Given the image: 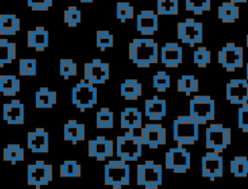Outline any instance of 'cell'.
Wrapping results in <instances>:
<instances>
[{"instance_id": "1", "label": "cell", "mask_w": 248, "mask_h": 189, "mask_svg": "<svg viewBox=\"0 0 248 189\" xmlns=\"http://www.w3.org/2000/svg\"><path fill=\"white\" fill-rule=\"evenodd\" d=\"M128 57L139 68L158 63L159 47L151 38H136L128 45Z\"/></svg>"}, {"instance_id": "2", "label": "cell", "mask_w": 248, "mask_h": 189, "mask_svg": "<svg viewBox=\"0 0 248 189\" xmlns=\"http://www.w3.org/2000/svg\"><path fill=\"white\" fill-rule=\"evenodd\" d=\"M200 124L189 114L177 116L172 123V138L177 145H192L199 140Z\"/></svg>"}, {"instance_id": "3", "label": "cell", "mask_w": 248, "mask_h": 189, "mask_svg": "<svg viewBox=\"0 0 248 189\" xmlns=\"http://www.w3.org/2000/svg\"><path fill=\"white\" fill-rule=\"evenodd\" d=\"M143 142L140 136H137L133 131H127L116 137L115 152L118 158L125 162L137 161L142 153Z\"/></svg>"}, {"instance_id": "4", "label": "cell", "mask_w": 248, "mask_h": 189, "mask_svg": "<svg viewBox=\"0 0 248 189\" xmlns=\"http://www.w3.org/2000/svg\"><path fill=\"white\" fill-rule=\"evenodd\" d=\"M105 185L112 186L113 189H120L130 184V166L123 160H111L105 165L104 170Z\"/></svg>"}, {"instance_id": "5", "label": "cell", "mask_w": 248, "mask_h": 189, "mask_svg": "<svg viewBox=\"0 0 248 189\" xmlns=\"http://www.w3.org/2000/svg\"><path fill=\"white\" fill-rule=\"evenodd\" d=\"M189 115L200 125L215 118V102L208 95H197L189 102Z\"/></svg>"}, {"instance_id": "6", "label": "cell", "mask_w": 248, "mask_h": 189, "mask_svg": "<svg viewBox=\"0 0 248 189\" xmlns=\"http://www.w3.org/2000/svg\"><path fill=\"white\" fill-rule=\"evenodd\" d=\"M72 104L75 105L80 111L92 109L98 102V90L97 87L81 79L72 88Z\"/></svg>"}, {"instance_id": "7", "label": "cell", "mask_w": 248, "mask_h": 189, "mask_svg": "<svg viewBox=\"0 0 248 189\" xmlns=\"http://www.w3.org/2000/svg\"><path fill=\"white\" fill-rule=\"evenodd\" d=\"M163 182L162 165L146 160L137 166V184L146 189H157Z\"/></svg>"}, {"instance_id": "8", "label": "cell", "mask_w": 248, "mask_h": 189, "mask_svg": "<svg viewBox=\"0 0 248 189\" xmlns=\"http://www.w3.org/2000/svg\"><path fill=\"white\" fill-rule=\"evenodd\" d=\"M231 129L220 123H211L205 130V148L217 153L223 152L231 143Z\"/></svg>"}, {"instance_id": "9", "label": "cell", "mask_w": 248, "mask_h": 189, "mask_svg": "<svg viewBox=\"0 0 248 189\" xmlns=\"http://www.w3.org/2000/svg\"><path fill=\"white\" fill-rule=\"evenodd\" d=\"M178 40L190 47L202 43L203 25L202 22L196 21L194 18H186L177 23L176 30Z\"/></svg>"}, {"instance_id": "10", "label": "cell", "mask_w": 248, "mask_h": 189, "mask_svg": "<svg viewBox=\"0 0 248 189\" xmlns=\"http://www.w3.org/2000/svg\"><path fill=\"white\" fill-rule=\"evenodd\" d=\"M191 167V155L181 145L170 148L165 154V168L175 173H184Z\"/></svg>"}, {"instance_id": "11", "label": "cell", "mask_w": 248, "mask_h": 189, "mask_svg": "<svg viewBox=\"0 0 248 189\" xmlns=\"http://www.w3.org/2000/svg\"><path fill=\"white\" fill-rule=\"evenodd\" d=\"M52 165L45 163L43 160H37L33 164L27 165V184L41 188L52 181Z\"/></svg>"}, {"instance_id": "12", "label": "cell", "mask_w": 248, "mask_h": 189, "mask_svg": "<svg viewBox=\"0 0 248 189\" xmlns=\"http://www.w3.org/2000/svg\"><path fill=\"white\" fill-rule=\"evenodd\" d=\"M243 48L234 43H227L217 55L218 63L228 72H233L243 66Z\"/></svg>"}, {"instance_id": "13", "label": "cell", "mask_w": 248, "mask_h": 189, "mask_svg": "<svg viewBox=\"0 0 248 189\" xmlns=\"http://www.w3.org/2000/svg\"><path fill=\"white\" fill-rule=\"evenodd\" d=\"M84 79L94 85L103 84L109 79V64L101 59H92L84 63Z\"/></svg>"}, {"instance_id": "14", "label": "cell", "mask_w": 248, "mask_h": 189, "mask_svg": "<svg viewBox=\"0 0 248 189\" xmlns=\"http://www.w3.org/2000/svg\"><path fill=\"white\" fill-rule=\"evenodd\" d=\"M140 138L143 145L150 149H156L167 143V130L159 123H147L140 130Z\"/></svg>"}, {"instance_id": "15", "label": "cell", "mask_w": 248, "mask_h": 189, "mask_svg": "<svg viewBox=\"0 0 248 189\" xmlns=\"http://www.w3.org/2000/svg\"><path fill=\"white\" fill-rule=\"evenodd\" d=\"M114 153L113 141L107 139L105 136H97L96 139L88 141L87 154L98 161H104Z\"/></svg>"}, {"instance_id": "16", "label": "cell", "mask_w": 248, "mask_h": 189, "mask_svg": "<svg viewBox=\"0 0 248 189\" xmlns=\"http://www.w3.org/2000/svg\"><path fill=\"white\" fill-rule=\"evenodd\" d=\"M223 157L214 151H209L202 158V175L210 180L223 176Z\"/></svg>"}, {"instance_id": "17", "label": "cell", "mask_w": 248, "mask_h": 189, "mask_svg": "<svg viewBox=\"0 0 248 189\" xmlns=\"http://www.w3.org/2000/svg\"><path fill=\"white\" fill-rule=\"evenodd\" d=\"M226 98L232 105L248 103V79H232L226 86Z\"/></svg>"}, {"instance_id": "18", "label": "cell", "mask_w": 248, "mask_h": 189, "mask_svg": "<svg viewBox=\"0 0 248 189\" xmlns=\"http://www.w3.org/2000/svg\"><path fill=\"white\" fill-rule=\"evenodd\" d=\"M27 147L33 153H46L48 151L49 137L45 128L37 127L27 133Z\"/></svg>"}, {"instance_id": "19", "label": "cell", "mask_w": 248, "mask_h": 189, "mask_svg": "<svg viewBox=\"0 0 248 189\" xmlns=\"http://www.w3.org/2000/svg\"><path fill=\"white\" fill-rule=\"evenodd\" d=\"M161 62L167 68H176L182 63L183 49L177 43H166L160 51Z\"/></svg>"}, {"instance_id": "20", "label": "cell", "mask_w": 248, "mask_h": 189, "mask_svg": "<svg viewBox=\"0 0 248 189\" xmlns=\"http://www.w3.org/2000/svg\"><path fill=\"white\" fill-rule=\"evenodd\" d=\"M158 14L150 10H143L137 16V30L142 36H152L158 31Z\"/></svg>"}, {"instance_id": "21", "label": "cell", "mask_w": 248, "mask_h": 189, "mask_svg": "<svg viewBox=\"0 0 248 189\" xmlns=\"http://www.w3.org/2000/svg\"><path fill=\"white\" fill-rule=\"evenodd\" d=\"M24 105L17 99L5 103L2 117L9 125H22L24 123Z\"/></svg>"}, {"instance_id": "22", "label": "cell", "mask_w": 248, "mask_h": 189, "mask_svg": "<svg viewBox=\"0 0 248 189\" xmlns=\"http://www.w3.org/2000/svg\"><path fill=\"white\" fill-rule=\"evenodd\" d=\"M144 114L151 121H160L167 114V102L158 96L144 101Z\"/></svg>"}, {"instance_id": "23", "label": "cell", "mask_w": 248, "mask_h": 189, "mask_svg": "<svg viewBox=\"0 0 248 189\" xmlns=\"http://www.w3.org/2000/svg\"><path fill=\"white\" fill-rule=\"evenodd\" d=\"M49 36L44 26H36L27 31V47L36 51H44L48 47Z\"/></svg>"}, {"instance_id": "24", "label": "cell", "mask_w": 248, "mask_h": 189, "mask_svg": "<svg viewBox=\"0 0 248 189\" xmlns=\"http://www.w3.org/2000/svg\"><path fill=\"white\" fill-rule=\"evenodd\" d=\"M142 125V114L135 107L125 108L120 113V127L128 131L140 129Z\"/></svg>"}, {"instance_id": "25", "label": "cell", "mask_w": 248, "mask_h": 189, "mask_svg": "<svg viewBox=\"0 0 248 189\" xmlns=\"http://www.w3.org/2000/svg\"><path fill=\"white\" fill-rule=\"evenodd\" d=\"M63 139L74 144L85 140V125L76 119H69L63 125Z\"/></svg>"}, {"instance_id": "26", "label": "cell", "mask_w": 248, "mask_h": 189, "mask_svg": "<svg viewBox=\"0 0 248 189\" xmlns=\"http://www.w3.org/2000/svg\"><path fill=\"white\" fill-rule=\"evenodd\" d=\"M20 30V19L14 14H0V35L14 36Z\"/></svg>"}, {"instance_id": "27", "label": "cell", "mask_w": 248, "mask_h": 189, "mask_svg": "<svg viewBox=\"0 0 248 189\" xmlns=\"http://www.w3.org/2000/svg\"><path fill=\"white\" fill-rule=\"evenodd\" d=\"M56 102V92L48 87H40L35 93V107L37 109H51Z\"/></svg>"}, {"instance_id": "28", "label": "cell", "mask_w": 248, "mask_h": 189, "mask_svg": "<svg viewBox=\"0 0 248 189\" xmlns=\"http://www.w3.org/2000/svg\"><path fill=\"white\" fill-rule=\"evenodd\" d=\"M141 83L136 79H127L120 85V95L125 100H138L141 96Z\"/></svg>"}, {"instance_id": "29", "label": "cell", "mask_w": 248, "mask_h": 189, "mask_svg": "<svg viewBox=\"0 0 248 189\" xmlns=\"http://www.w3.org/2000/svg\"><path fill=\"white\" fill-rule=\"evenodd\" d=\"M20 91V80L15 75H0V94L14 97Z\"/></svg>"}, {"instance_id": "30", "label": "cell", "mask_w": 248, "mask_h": 189, "mask_svg": "<svg viewBox=\"0 0 248 189\" xmlns=\"http://www.w3.org/2000/svg\"><path fill=\"white\" fill-rule=\"evenodd\" d=\"M217 16L224 23H233L239 17V9L232 1L223 2L217 9Z\"/></svg>"}, {"instance_id": "31", "label": "cell", "mask_w": 248, "mask_h": 189, "mask_svg": "<svg viewBox=\"0 0 248 189\" xmlns=\"http://www.w3.org/2000/svg\"><path fill=\"white\" fill-rule=\"evenodd\" d=\"M24 148L18 143H9L2 151V158L4 161L16 165L24 160Z\"/></svg>"}, {"instance_id": "32", "label": "cell", "mask_w": 248, "mask_h": 189, "mask_svg": "<svg viewBox=\"0 0 248 189\" xmlns=\"http://www.w3.org/2000/svg\"><path fill=\"white\" fill-rule=\"evenodd\" d=\"M16 58V43L8 39H0V67L11 64Z\"/></svg>"}, {"instance_id": "33", "label": "cell", "mask_w": 248, "mask_h": 189, "mask_svg": "<svg viewBox=\"0 0 248 189\" xmlns=\"http://www.w3.org/2000/svg\"><path fill=\"white\" fill-rule=\"evenodd\" d=\"M177 91L184 93L187 96L199 90V79L193 75H183L177 79Z\"/></svg>"}, {"instance_id": "34", "label": "cell", "mask_w": 248, "mask_h": 189, "mask_svg": "<svg viewBox=\"0 0 248 189\" xmlns=\"http://www.w3.org/2000/svg\"><path fill=\"white\" fill-rule=\"evenodd\" d=\"M114 126V114L108 108L103 107L96 112V127L99 129H111Z\"/></svg>"}, {"instance_id": "35", "label": "cell", "mask_w": 248, "mask_h": 189, "mask_svg": "<svg viewBox=\"0 0 248 189\" xmlns=\"http://www.w3.org/2000/svg\"><path fill=\"white\" fill-rule=\"evenodd\" d=\"M230 172L235 177L248 175V158L246 156H235L230 162Z\"/></svg>"}, {"instance_id": "36", "label": "cell", "mask_w": 248, "mask_h": 189, "mask_svg": "<svg viewBox=\"0 0 248 189\" xmlns=\"http://www.w3.org/2000/svg\"><path fill=\"white\" fill-rule=\"evenodd\" d=\"M60 177H80L81 166L76 160H65L59 167Z\"/></svg>"}, {"instance_id": "37", "label": "cell", "mask_w": 248, "mask_h": 189, "mask_svg": "<svg viewBox=\"0 0 248 189\" xmlns=\"http://www.w3.org/2000/svg\"><path fill=\"white\" fill-rule=\"evenodd\" d=\"M157 14L175 16L178 14V0H157Z\"/></svg>"}, {"instance_id": "38", "label": "cell", "mask_w": 248, "mask_h": 189, "mask_svg": "<svg viewBox=\"0 0 248 189\" xmlns=\"http://www.w3.org/2000/svg\"><path fill=\"white\" fill-rule=\"evenodd\" d=\"M114 45V37L108 30H98L96 31V47L104 51L108 48L112 47Z\"/></svg>"}, {"instance_id": "39", "label": "cell", "mask_w": 248, "mask_h": 189, "mask_svg": "<svg viewBox=\"0 0 248 189\" xmlns=\"http://www.w3.org/2000/svg\"><path fill=\"white\" fill-rule=\"evenodd\" d=\"M59 73L64 79L78 75V64L71 58H62L59 62Z\"/></svg>"}, {"instance_id": "40", "label": "cell", "mask_w": 248, "mask_h": 189, "mask_svg": "<svg viewBox=\"0 0 248 189\" xmlns=\"http://www.w3.org/2000/svg\"><path fill=\"white\" fill-rule=\"evenodd\" d=\"M211 8V0H185V10L195 15H202L209 11Z\"/></svg>"}, {"instance_id": "41", "label": "cell", "mask_w": 248, "mask_h": 189, "mask_svg": "<svg viewBox=\"0 0 248 189\" xmlns=\"http://www.w3.org/2000/svg\"><path fill=\"white\" fill-rule=\"evenodd\" d=\"M63 21L69 27H77L81 21V12L75 6L68 7L63 12Z\"/></svg>"}, {"instance_id": "42", "label": "cell", "mask_w": 248, "mask_h": 189, "mask_svg": "<svg viewBox=\"0 0 248 189\" xmlns=\"http://www.w3.org/2000/svg\"><path fill=\"white\" fill-rule=\"evenodd\" d=\"M152 85L158 92H165L170 87V77L165 71H158L152 78Z\"/></svg>"}, {"instance_id": "43", "label": "cell", "mask_w": 248, "mask_h": 189, "mask_svg": "<svg viewBox=\"0 0 248 189\" xmlns=\"http://www.w3.org/2000/svg\"><path fill=\"white\" fill-rule=\"evenodd\" d=\"M134 16V7L129 2L116 3V18L122 23L126 22L129 19H133Z\"/></svg>"}, {"instance_id": "44", "label": "cell", "mask_w": 248, "mask_h": 189, "mask_svg": "<svg viewBox=\"0 0 248 189\" xmlns=\"http://www.w3.org/2000/svg\"><path fill=\"white\" fill-rule=\"evenodd\" d=\"M18 73L23 77L35 76L37 74V60L34 58L19 59Z\"/></svg>"}, {"instance_id": "45", "label": "cell", "mask_w": 248, "mask_h": 189, "mask_svg": "<svg viewBox=\"0 0 248 189\" xmlns=\"http://www.w3.org/2000/svg\"><path fill=\"white\" fill-rule=\"evenodd\" d=\"M193 60L198 67L204 68L211 61V53L205 47H200L194 51Z\"/></svg>"}, {"instance_id": "46", "label": "cell", "mask_w": 248, "mask_h": 189, "mask_svg": "<svg viewBox=\"0 0 248 189\" xmlns=\"http://www.w3.org/2000/svg\"><path fill=\"white\" fill-rule=\"evenodd\" d=\"M237 127L244 133H248V103L241 105L237 110Z\"/></svg>"}, {"instance_id": "47", "label": "cell", "mask_w": 248, "mask_h": 189, "mask_svg": "<svg viewBox=\"0 0 248 189\" xmlns=\"http://www.w3.org/2000/svg\"><path fill=\"white\" fill-rule=\"evenodd\" d=\"M53 5V0H27V6L37 12L47 11Z\"/></svg>"}, {"instance_id": "48", "label": "cell", "mask_w": 248, "mask_h": 189, "mask_svg": "<svg viewBox=\"0 0 248 189\" xmlns=\"http://www.w3.org/2000/svg\"><path fill=\"white\" fill-rule=\"evenodd\" d=\"M230 1H232V2H233V3H245V2H247L248 0H230Z\"/></svg>"}, {"instance_id": "49", "label": "cell", "mask_w": 248, "mask_h": 189, "mask_svg": "<svg viewBox=\"0 0 248 189\" xmlns=\"http://www.w3.org/2000/svg\"><path fill=\"white\" fill-rule=\"evenodd\" d=\"M81 3H92L94 0H79Z\"/></svg>"}, {"instance_id": "50", "label": "cell", "mask_w": 248, "mask_h": 189, "mask_svg": "<svg viewBox=\"0 0 248 189\" xmlns=\"http://www.w3.org/2000/svg\"><path fill=\"white\" fill-rule=\"evenodd\" d=\"M245 73H246V79H248V63L246 64V68H245Z\"/></svg>"}, {"instance_id": "51", "label": "cell", "mask_w": 248, "mask_h": 189, "mask_svg": "<svg viewBox=\"0 0 248 189\" xmlns=\"http://www.w3.org/2000/svg\"><path fill=\"white\" fill-rule=\"evenodd\" d=\"M246 46H247V47H248V35L246 36Z\"/></svg>"}, {"instance_id": "52", "label": "cell", "mask_w": 248, "mask_h": 189, "mask_svg": "<svg viewBox=\"0 0 248 189\" xmlns=\"http://www.w3.org/2000/svg\"><path fill=\"white\" fill-rule=\"evenodd\" d=\"M0 108H1V105H0Z\"/></svg>"}]
</instances>
